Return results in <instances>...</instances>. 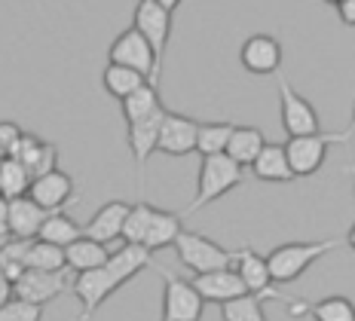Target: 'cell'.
<instances>
[{"mask_svg": "<svg viewBox=\"0 0 355 321\" xmlns=\"http://www.w3.org/2000/svg\"><path fill=\"white\" fill-rule=\"evenodd\" d=\"M352 132H319V135L309 138H288L285 141V156H288V168H291L294 177H309L315 175L324 166V156H328V147L334 141H349Z\"/></svg>", "mask_w": 355, "mask_h": 321, "instance_id": "cell-5", "label": "cell"}, {"mask_svg": "<svg viewBox=\"0 0 355 321\" xmlns=\"http://www.w3.org/2000/svg\"><path fill=\"white\" fill-rule=\"evenodd\" d=\"M80 236H83V227H80V223L73 220L68 211H53V214H46V220H43L40 233H37V238H40V242H49V245H55V248H68V245L77 242Z\"/></svg>", "mask_w": 355, "mask_h": 321, "instance_id": "cell-25", "label": "cell"}, {"mask_svg": "<svg viewBox=\"0 0 355 321\" xmlns=\"http://www.w3.org/2000/svg\"><path fill=\"white\" fill-rule=\"evenodd\" d=\"M334 10H337V16H340V21H343V25L355 28V0H337Z\"/></svg>", "mask_w": 355, "mask_h": 321, "instance_id": "cell-36", "label": "cell"}, {"mask_svg": "<svg viewBox=\"0 0 355 321\" xmlns=\"http://www.w3.org/2000/svg\"><path fill=\"white\" fill-rule=\"evenodd\" d=\"M349 132H355V110H352V129Z\"/></svg>", "mask_w": 355, "mask_h": 321, "instance_id": "cell-40", "label": "cell"}, {"mask_svg": "<svg viewBox=\"0 0 355 321\" xmlns=\"http://www.w3.org/2000/svg\"><path fill=\"white\" fill-rule=\"evenodd\" d=\"M28 186H31L28 168L19 166L16 159H3V166H0V199L12 202L19 196H28Z\"/></svg>", "mask_w": 355, "mask_h": 321, "instance_id": "cell-30", "label": "cell"}, {"mask_svg": "<svg viewBox=\"0 0 355 321\" xmlns=\"http://www.w3.org/2000/svg\"><path fill=\"white\" fill-rule=\"evenodd\" d=\"M150 211H153V205H147V202L132 205L129 218H125V227H123V245H141L144 242L147 223H150Z\"/></svg>", "mask_w": 355, "mask_h": 321, "instance_id": "cell-33", "label": "cell"}, {"mask_svg": "<svg viewBox=\"0 0 355 321\" xmlns=\"http://www.w3.org/2000/svg\"><path fill=\"white\" fill-rule=\"evenodd\" d=\"M279 101H282V129L288 138L319 135V110L306 98H300L282 73H279Z\"/></svg>", "mask_w": 355, "mask_h": 321, "instance_id": "cell-8", "label": "cell"}, {"mask_svg": "<svg viewBox=\"0 0 355 321\" xmlns=\"http://www.w3.org/2000/svg\"><path fill=\"white\" fill-rule=\"evenodd\" d=\"M251 171H254L257 181H266V184H288V181H294L291 168H288L285 144H270V141L263 144L261 156L251 162Z\"/></svg>", "mask_w": 355, "mask_h": 321, "instance_id": "cell-22", "label": "cell"}, {"mask_svg": "<svg viewBox=\"0 0 355 321\" xmlns=\"http://www.w3.org/2000/svg\"><path fill=\"white\" fill-rule=\"evenodd\" d=\"M21 266H25V270L62 272V270H68V266H64V248H55V245L34 238V242H28L25 257H21Z\"/></svg>", "mask_w": 355, "mask_h": 321, "instance_id": "cell-26", "label": "cell"}, {"mask_svg": "<svg viewBox=\"0 0 355 321\" xmlns=\"http://www.w3.org/2000/svg\"><path fill=\"white\" fill-rule=\"evenodd\" d=\"M71 290L77 294L80 306H83V315H80V321H89L110 294H116V290H120V281L110 275L107 266H98V270H89V272H77V275H73Z\"/></svg>", "mask_w": 355, "mask_h": 321, "instance_id": "cell-10", "label": "cell"}, {"mask_svg": "<svg viewBox=\"0 0 355 321\" xmlns=\"http://www.w3.org/2000/svg\"><path fill=\"white\" fill-rule=\"evenodd\" d=\"M10 218H6V199H0V248L10 242Z\"/></svg>", "mask_w": 355, "mask_h": 321, "instance_id": "cell-37", "label": "cell"}, {"mask_svg": "<svg viewBox=\"0 0 355 321\" xmlns=\"http://www.w3.org/2000/svg\"><path fill=\"white\" fill-rule=\"evenodd\" d=\"M162 114H166V107L157 110L153 116L141 119V123H132L129 125V150H132V156H135L138 175H144V166H147V159H150V153H157Z\"/></svg>", "mask_w": 355, "mask_h": 321, "instance_id": "cell-19", "label": "cell"}, {"mask_svg": "<svg viewBox=\"0 0 355 321\" xmlns=\"http://www.w3.org/2000/svg\"><path fill=\"white\" fill-rule=\"evenodd\" d=\"M129 211H132L129 202H107V205H101L98 211L89 218L86 227H83V236L92 238V242H101V245L116 242V238H123V227H125Z\"/></svg>", "mask_w": 355, "mask_h": 321, "instance_id": "cell-17", "label": "cell"}, {"mask_svg": "<svg viewBox=\"0 0 355 321\" xmlns=\"http://www.w3.org/2000/svg\"><path fill=\"white\" fill-rule=\"evenodd\" d=\"M263 144H266V138H263L261 129H254V125H236L233 135H230V144H227L224 153L230 156L239 168H245V166H251V162L257 159V156H261Z\"/></svg>", "mask_w": 355, "mask_h": 321, "instance_id": "cell-24", "label": "cell"}, {"mask_svg": "<svg viewBox=\"0 0 355 321\" xmlns=\"http://www.w3.org/2000/svg\"><path fill=\"white\" fill-rule=\"evenodd\" d=\"M150 251L141 248V245H120L116 251H110V260H107V270L110 275H114L116 281H120V288L125 285V281L132 279L135 272H141L144 266H150Z\"/></svg>", "mask_w": 355, "mask_h": 321, "instance_id": "cell-23", "label": "cell"}, {"mask_svg": "<svg viewBox=\"0 0 355 321\" xmlns=\"http://www.w3.org/2000/svg\"><path fill=\"white\" fill-rule=\"evenodd\" d=\"M220 318L224 321H266L263 312V300L261 297H239V300H230L220 306Z\"/></svg>", "mask_w": 355, "mask_h": 321, "instance_id": "cell-32", "label": "cell"}, {"mask_svg": "<svg viewBox=\"0 0 355 321\" xmlns=\"http://www.w3.org/2000/svg\"><path fill=\"white\" fill-rule=\"evenodd\" d=\"M190 285H193V290L202 297L205 303H218V306H224V303H230V300H239V297L248 294L233 266H230V270H218V272L196 275Z\"/></svg>", "mask_w": 355, "mask_h": 321, "instance_id": "cell-16", "label": "cell"}, {"mask_svg": "<svg viewBox=\"0 0 355 321\" xmlns=\"http://www.w3.org/2000/svg\"><path fill=\"white\" fill-rule=\"evenodd\" d=\"M110 260V248L101 242H92V238L80 236L77 242H71L64 248V266L71 272H89V270H98Z\"/></svg>", "mask_w": 355, "mask_h": 321, "instance_id": "cell-20", "label": "cell"}, {"mask_svg": "<svg viewBox=\"0 0 355 321\" xmlns=\"http://www.w3.org/2000/svg\"><path fill=\"white\" fill-rule=\"evenodd\" d=\"M242 184V168L236 166L227 153H218V156H202V166H199V184H196V196L184 211L178 214H193L199 208L211 205L214 199L227 196L233 186Z\"/></svg>", "mask_w": 355, "mask_h": 321, "instance_id": "cell-2", "label": "cell"}, {"mask_svg": "<svg viewBox=\"0 0 355 321\" xmlns=\"http://www.w3.org/2000/svg\"><path fill=\"white\" fill-rule=\"evenodd\" d=\"M10 300H12V281L0 275V309H3V306L10 303Z\"/></svg>", "mask_w": 355, "mask_h": 321, "instance_id": "cell-38", "label": "cell"}, {"mask_svg": "<svg viewBox=\"0 0 355 321\" xmlns=\"http://www.w3.org/2000/svg\"><path fill=\"white\" fill-rule=\"evenodd\" d=\"M239 62L248 73H257V77H266V73H279V64H282V46H279L276 37L270 34H254L242 43L239 49Z\"/></svg>", "mask_w": 355, "mask_h": 321, "instance_id": "cell-15", "label": "cell"}, {"mask_svg": "<svg viewBox=\"0 0 355 321\" xmlns=\"http://www.w3.org/2000/svg\"><path fill=\"white\" fill-rule=\"evenodd\" d=\"M178 10V0H141L135 3V31L150 43L157 64L162 71V58H166V43L172 34V12Z\"/></svg>", "mask_w": 355, "mask_h": 321, "instance_id": "cell-3", "label": "cell"}, {"mask_svg": "<svg viewBox=\"0 0 355 321\" xmlns=\"http://www.w3.org/2000/svg\"><path fill=\"white\" fill-rule=\"evenodd\" d=\"M175 251H178V257H181V263L187 266V270H193L196 275L230 270L233 266V251L220 248L218 242L205 238L202 233H190V229H184V233L175 238Z\"/></svg>", "mask_w": 355, "mask_h": 321, "instance_id": "cell-4", "label": "cell"}, {"mask_svg": "<svg viewBox=\"0 0 355 321\" xmlns=\"http://www.w3.org/2000/svg\"><path fill=\"white\" fill-rule=\"evenodd\" d=\"M6 218H10V236L19 242H31L40 233L46 211L40 205H34L28 196H19L12 202H6Z\"/></svg>", "mask_w": 355, "mask_h": 321, "instance_id": "cell-18", "label": "cell"}, {"mask_svg": "<svg viewBox=\"0 0 355 321\" xmlns=\"http://www.w3.org/2000/svg\"><path fill=\"white\" fill-rule=\"evenodd\" d=\"M181 233H184L181 214H178V211H159V208H153L141 248H147V251L153 254V251L166 248V245H175V238L181 236Z\"/></svg>", "mask_w": 355, "mask_h": 321, "instance_id": "cell-21", "label": "cell"}, {"mask_svg": "<svg viewBox=\"0 0 355 321\" xmlns=\"http://www.w3.org/2000/svg\"><path fill=\"white\" fill-rule=\"evenodd\" d=\"M71 270L62 272H43V270H25L19 275V281L12 285V297L34 306H46L49 300H55L58 294L71 288Z\"/></svg>", "mask_w": 355, "mask_h": 321, "instance_id": "cell-9", "label": "cell"}, {"mask_svg": "<svg viewBox=\"0 0 355 321\" xmlns=\"http://www.w3.org/2000/svg\"><path fill=\"white\" fill-rule=\"evenodd\" d=\"M28 199L34 205H40L46 214L64 211V202H77V196H73V177L64 175L62 168L49 171L43 177H34L31 186H28Z\"/></svg>", "mask_w": 355, "mask_h": 321, "instance_id": "cell-13", "label": "cell"}, {"mask_svg": "<svg viewBox=\"0 0 355 321\" xmlns=\"http://www.w3.org/2000/svg\"><path fill=\"white\" fill-rule=\"evenodd\" d=\"M340 248V238H315V242H288L279 245L276 251L266 254V266H270L272 285H288V281L300 279L313 263H319L328 251Z\"/></svg>", "mask_w": 355, "mask_h": 321, "instance_id": "cell-1", "label": "cell"}, {"mask_svg": "<svg viewBox=\"0 0 355 321\" xmlns=\"http://www.w3.org/2000/svg\"><path fill=\"white\" fill-rule=\"evenodd\" d=\"M196 132L199 123L193 116H184L175 114V110H166L159 123V141H157V150L166 156H187L196 150Z\"/></svg>", "mask_w": 355, "mask_h": 321, "instance_id": "cell-12", "label": "cell"}, {"mask_svg": "<svg viewBox=\"0 0 355 321\" xmlns=\"http://www.w3.org/2000/svg\"><path fill=\"white\" fill-rule=\"evenodd\" d=\"M3 159H6V156H3V153H0V166H3Z\"/></svg>", "mask_w": 355, "mask_h": 321, "instance_id": "cell-41", "label": "cell"}, {"mask_svg": "<svg viewBox=\"0 0 355 321\" xmlns=\"http://www.w3.org/2000/svg\"><path fill=\"white\" fill-rule=\"evenodd\" d=\"M352 190H355V166H352ZM346 245L355 251V223L349 227V233H346Z\"/></svg>", "mask_w": 355, "mask_h": 321, "instance_id": "cell-39", "label": "cell"}, {"mask_svg": "<svg viewBox=\"0 0 355 321\" xmlns=\"http://www.w3.org/2000/svg\"><path fill=\"white\" fill-rule=\"evenodd\" d=\"M110 64H120V68H129V71H138L141 77L157 89L162 71L157 64V55H153L150 43L144 40L135 28H125L123 34H116L114 46H110Z\"/></svg>", "mask_w": 355, "mask_h": 321, "instance_id": "cell-6", "label": "cell"}, {"mask_svg": "<svg viewBox=\"0 0 355 321\" xmlns=\"http://www.w3.org/2000/svg\"><path fill=\"white\" fill-rule=\"evenodd\" d=\"M233 270L242 279V285L251 297H261V300H279V290L272 288V275L270 266H266V257L254 254L251 248H239L233 251Z\"/></svg>", "mask_w": 355, "mask_h": 321, "instance_id": "cell-11", "label": "cell"}, {"mask_svg": "<svg viewBox=\"0 0 355 321\" xmlns=\"http://www.w3.org/2000/svg\"><path fill=\"white\" fill-rule=\"evenodd\" d=\"M0 321H43V306L25 303L12 297L10 303L0 309Z\"/></svg>", "mask_w": 355, "mask_h": 321, "instance_id": "cell-34", "label": "cell"}, {"mask_svg": "<svg viewBox=\"0 0 355 321\" xmlns=\"http://www.w3.org/2000/svg\"><path fill=\"white\" fill-rule=\"evenodd\" d=\"M313 321H355V306L349 297H324V300L306 306Z\"/></svg>", "mask_w": 355, "mask_h": 321, "instance_id": "cell-31", "label": "cell"}, {"mask_svg": "<svg viewBox=\"0 0 355 321\" xmlns=\"http://www.w3.org/2000/svg\"><path fill=\"white\" fill-rule=\"evenodd\" d=\"M101 83H105L107 95H114V98H120V101L129 98L132 92H138L141 86H150L138 71L120 68V64H107V68H105V77H101Z\"/></svg>", "mask_w": 355, "mask_h": 321, "instance_id": "cell-27", "label": "cell"}, {"mask_svg": "<svg viewBox=\"0 0 355 321\" xmlns=\"http://www.w3.org/2000/svg\"><path fill=\"white\" fill-rule=\"evenodd\" d=\"M21 135H25V132H21L16 123H10V119H0V153L10 156V150L19 144Z\"/></svg>", "mask_w": 355, "mask_h": 321, "instance_id": "cell-35", "label": "cell"}, {"mask_svg": "<svg viewBox=\"0 0 355 321\" xmlns=\"http://www.w3.org/2000/svg\"><path fill=\"white\" fill-rule=\"evenodd\" d=\"M157 110H162V104H159V95H157L153 86H141L138 92H132L129 98H123V116H125L129 125L153 116Z\"/></svg>", "mask_w": 355, "mask_h": 321, "instance_id": "cell-29", "label": "cell"}, {"mask_svg": "<svg viewBox=\"0 0 355 321\" xmlns=\"http://www.w3.org/2000/svg\"><path fill=\"white\" fill-rule=\"evenodd\" d=\"M236 125L233 123H199V132H196V150L202 156H218L227 150L230 144V135H233Z\"/></svg>", "mask_w": 355, "mask_h": 321, "instance_id": "cell-28", "label": "cell"}, {"mask_svg": "<svg viewBox=\"0 0 355 321\" xmlns=\"http://www.w3.org/2000/svg\"><path fill=\"white\" fill-rule=\"evenodd\" d=\"M162 279V315L159 321H199L205 309V300L193 290V285L178 279L175 272L157 270Z\"/></svg>", "mask_w": 355, "mask_h": 321, "instance_id": "cell-7", "label": "cell"}, {"mask_svg": "<svg viewBox=\"0 0 355 321\" xmlns=\"http://www.w3.org/2000/svg\"><path fill=\"white\" fill-rule=\"evenodd\" d=\"M6 159H16L19 166H25L34 181V177H43V175H49V171H55L58 150H55V144H49V141H43L37 135H21L19 144L12 147Z\"/></svg>", "mask_w": 355, "mask_h": 321, "instance_id": "cell-14", "label": "cell"}]
</instances>
